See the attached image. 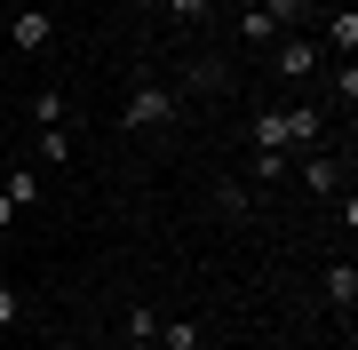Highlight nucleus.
<instances>
[{
    "mask_svg": "<svg viewBox=\"0 0 358 350\" xmlns=\"http://www.w3.org/2000/svg\"><path fill=\"white\" fill-rule=\"evenodd\" d=\"M255 8H263L279 32H287V24H303V0H255Z\"/></svg>",
    "mask_w": 358,
    "mask_h": 350,
    "instance_id": "obj_12",
    "label": "nucleus"
},
{
    "mask_svg": "<svg viewBox=\"0 0 358 350\" xmlns=\"http://www.w3.org/2000/svg\"><path fill=\"white\" fill-rule=\"evenodd\" d=\"M327 48H358V8H334V24H327Z\"/></svg>",
    "mask_w": 358,
    "mask_h": 350,
    "instance_id": "obj_8",
    "label": "nucleus"
},
{
    "mask_svg": "<svg viewBox=\"0 0 358 350\" xmlns=\"http://www.w3.org/2000/svg\"><path fill=\"white\" fill-rule=\"evenodd\" d=\"M279 119H287V143H303V152L327 136V119H319V112H279Z\"/></svg>",
    "mask_w": 358,
    "mask_h": 350,
    "instance_id": "obj_7",
    "label": "nucleus"
},
{
    "mask_svg": "<svg viewBox=\"0 0 358 350\" xmlns=\"http://www.w3.org/2000/svg\"><path fill=\"white\" fill-rule=\"evenodd\" d=\"M215 207L223 215H247V183H215Z\"/></svg>",
    "mask_w": 358,
    "mask_h": 350,
    "instance_id": "obj_14",
    "label": "nucleus"
},
{
    "mask_svg": "<svg viewBox=\"0 0 358 350\" xmlns=\"http://www.w3.org/2000/svg\"><path fill=\"white\" fill-rule=\"evenodd\" d=\"M32 119H40V128H64V119H72L64 88H40V96H32Z\"/></svg>",
    "mask_w": 358,
    "mask_h": 350,
    "instance_id": "obj_5",
    "label": "nucleus"
},
{
    "mask_svg": "<svg viewBox=\"0 0 358 350\" xmlns=\"http://www.w3.org/2000/svg\"><path fill=\"white\" fill-rule=\"evenodd\" d=\"M40 159H48V168H64V159H72V136H64V128H40Z\"/></svg>",
    "mask_w": 358,
    "mask_h": 350,
    "instance_id": "obj_11",
    "label": "nucleus"
},
{
    "mask_svg": "<svg viewBox=\"0 0 358 350\" xmlns=\"http://www.w3.org/2000/svg\"><path fill=\"white\" fill-rule=\"evenodd\" d=\"M239 32H247V40H279V24H271L263 8H239Z\"/></svg>",
    "mask_w": 358,
    "mask_h": 350,
    "instance_id": "obj_13",
    "label": "nucleus"
},
{
    "mask_svg": "<svg viewBox=\"0 0 358 350\" xmlns=\"http://www.w3.org/2000/svg\"><path fill=\"white\" fill-rule=\"evenodd\" d=\"M327 302H334V311H350V302H358V271H350V263H334V271H327Z\"/></svg>",
    "mask_w": 358,
    "mask_h": 350,
    "instance_id": "obj_6",
    "label": "nucleus"
},
{
    "mask_svg": "<svg viewBox=\"0 0 358 350\" xmlns=\"http://www.w3.org/2000/svg\"><path fill=\"white\" fill-rule=\"evenodd\" d=\"M176 119V88H159V80H143L128 96V112H120V128H167Z\"/></svg>",
    "mask_w": 358,
    "mask_h": 350,
    "instance_id": "obj_1",
    "label": "nucleus"
},
{
    "mask_svg": "<svg viewBox=\"0 0 358 350\" xmlns=\"http://www.w3.org/2000/svg\"><path fill=\"white\" fill-rule=\"evenodd\" d=\"M239 8H255V0H239Z\"/></svg>",
    "mask_w": 358,
    "mask_h": 350,
    "instance_id": "obj_20",
    "label": "nucleus"
},
{
    "mask_svg": "<svg viewBox=\"0 0 358 350\" xmlns=\"http://www.w3.org/2000/svg\"><path fill=\"white\" fill-rule=\"evenodd\" d=\"M215 8V0H167V16H183V24H192V16H207Z\"/></svg>",
    "mask_w": 358,
    "mask_h": 350,
    "instance_id": "obj_16",
    "label": "nucleus"
},
{
    "mask_svg": "<svg viewBox=\"0 0 358 350\" xmlns=\"http://www.w3.org/2000/svg\"><path fill=\"white\" fill-rule=\"evenodd\" d=\"M167 350H199V319H176V326H167Z\"/></svg>",
    "mask_w": 358,
    "mask_h": 350,
    "instance_id": "obj_15",
    "label": "nucleus"
},
{
    "mask_svg": "<svg viewBox=\"0 0 358 350\" xmlns=\"http://www.w3.org/2000/svg\"><path fill=\"white\" fill-rule=\"evenodd\" d=\"M128 350H143V342H128Z\"/></svg>",
    "mask_w": 358,
    "mask_h": 350,
    "instance_id": "obj_21",
    "label": "nucleus"
},
{
    "mask_svg": "<svg viewBox=\"0 0 358 350\" xmlns=\"http://www.w3.org/2000/svg\"><path fill=\"white\" fill-rule=\"evenodd\" d=\"M279 72L287 80H310V72H319V40H279Z\"/></svg>",
    "mask_w": 358,
    "mask_h": 350,
    "instance_id": "obj_3",
    "label": "nucleus"
},
{
    "mask_svg": "<svg viewBox=\"0 0 358 350\" xmlns=\"http://www.w3.org/2000/svg\"><path fill=\"white\" fill-rule=\"evenodd\" d=\"M303 183H310V191H334V183H343V159H334V152H310L303 159Z\"/></svg>",
    "mask_w": 358,
    "mask_h": 350,
    "instance_id": "obj_4",
    "label": "nucleus"
},
{
    "mask_svg": "<svg viewBox=\"0 0 358 350\" xmlns=\"http://www.w3.org/2000/svg\"><path fill=\"white\" fill-rule=\"evenodd\" d=\"M56 350H64V342H56Z\"/></svg>",
    "mask_w": 358,
    "mask_h": 350,
    "instance_id": "obj_22",
    "label": "nucleus"
},
{
    "mask_svg": "<svg viewBox=\"0 0 358 350\" xmlns=\"http://www.w3.org/2000/svg\"><path fill=\"white\" fill-rule=\"evenodd\" d=\"M8 40H16V48H48V40H56V16H48V8H24V16L8 24Z\"/></svg>",
    "mask_w": 358,
    "mask_h": 350,
    "instance_id": "obj_2",
    "label": "nucleus"
},
{
    "mask_svg": "<svg viewBox=\"0 0 358 350\" xmlns=\"http://www.w3.org/2000/svg\"><path fill=\"white\" fill-rule=\"evenodd\" d=\"M136 8H167V0H136Z\"/></svg>",
    "mask_w": 358,
    "mask_h": 350,
    "instance_id": "obj_19",
    "label": "nucleus"
},
{
    "mask_svg": "<svg viewBox=\"0 0 358 350\" xmlns=\"http://www.w3.org/2000/svg\"><path fill=\"white\" fill-rule=\"evenodd\" d=\"M0 326H16V286L0 279Z\"/></svg>",
    "mask_w": 358,
    "mask_h": 350,
    "instance_id": "obj_17",
    "label": "nucleus"
},
{
    "mask_svg": "<svg viewBox=\"0 0 358 350\" xmlns=\"http://www.w3.org/2000/svg\"><path fill=\"white\" fill-rule=\"evenodd\" d=\"M8 223H16V207H8V191H0V231H8Z\"/></svg>",
    "mask_w": 358,
    "mask_h": 350,
    "instance_id": "obj_18",
    "label": "nucleus"
},
{
    "mask_svg": "<svg viewBox=\"0 0 358 350\" xmlns=\"http://www.w3.org/2000/svg\"><path fill=\"white\" fill-rule=\"evenodd\" d=\"M255 152H287V119H279V112L255 119Z\"/></svg>",
    "mask_w": 358,
    "mask_h": 350,
    "instance_id": "obj_10",
    "label": "nucleus"
},
{
    "mask_svg": "<svg viewBox=\"0 0 358 350\" xmlns=\"http://www.w3.org/2000/svg\"><path fill=\"white\" fill-rule=\"evenodd\" d=\"M0 191H8V207H32V199H40V175L16 168V175H0Z\"/></svg>",
    "mask_w": 358,
    "mask_h": 350,
    "instance_id": "obj_9",
    "label": "nucleus"
}]
</instances>
